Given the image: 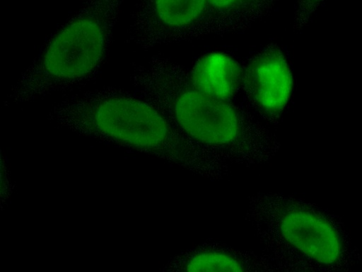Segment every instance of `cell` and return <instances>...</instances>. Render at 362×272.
Instances as JSON below:
<instances>
[{"label": "cell", "mask_w": 362, "mask_h": 272, "mask_svg": "<svg viewBox=\"0 0 362 272\" xmlns=\"http://www.w3.org/2000/svg\"><path fill=\"white\" fill-rule=\"evenodd\" d=\"M134 92L157 108L192 142L228 162L264 163L277 149L272 133L232 101L209 96L192 84L189 72L156 55L133 63Z\"/></svg>", "instance_id": "cell-1"}, {"label": "cell", "mask_w": 362, "mask_h": 272, "mask_svg": "<svg viewBox=\"0 0 362 272\" xmlns=\"http://www.w3.org/2000/svg\"><path fill=\"white\" fill-rule=\"evenodd\" d=\"M78 134L150 154L208 178H220L224 162L199 146L136 93L103 86L61 99L48 113Z\"/></svg>", "instance_id": "cell-2"}, {"label": "cell", "mask_w": 362, "mask_h": 272, "mask_svg": "<svg viewBox=\"0 0 362 272\" xmlns=\"http://www.w3.org/2000/svg\"><path fill=\"white\" fill-rule=\"evenodd\" d=\"M124 0H85L42 45L4 101H33L93 78L105 62Z\"/></svg>", "instance_id": "cell-3"}, {"label": "cell", "mask_w": 362, "mask_h": 272, "mask_svg": "<svg viewBox=\"0 0 362 272\" xmlns=\"http://www.w3.org/2000/svg\"><path fill=\"white\" fill-rule=\"evenodd\" d=\"M246 217L269 253L286 244L325 264L334 263L341 254L339 236L326 220L305 210L285 205L276 195L252 196Z\"/></svg>", "instance_id": "cell-4"}, {"label": "cell", "mask_w": 362, "mask_h": 272, "mask_svg": "<svg viewBox=\"0 0 362 272\" xmlns=\"http://www.w3.org/2000/svg\"><path fill=\"white\" fill-rule=\"evenodd\" d=\"M207 0H134L127 41L142 50L207 35Z\"/></svg>", "instance_id": "cell-5"}, {"label": "cell", "mask_w": 362, "mask_h": 272, "mask_svg": "<svg viewBox=\"0 0 362 272\" xmlns=\"http://www.w3.org/2000/svg\"><path fill=\"white\" fill-rule=\"evenodd\" d=\"M293 86L288 61L276 44L255 54L243 68L242 87L252 106L268 120H275L288 103Z\"/></svg>", "instance_id": "cell-6"}, {"label": "cell", "mask_w": 362, "mask_h": 272, "mask_svg": "<svg viewBox=\"0 0 362 272\" xmlns=\"http://www.w3.org/2000/svg\"><path fill=\"white\" fill-rule=\"evenodd\" d=\"M180 271H262L272 266V259H259L255 255L217 244H204L176 257L170 266Z\"/></svg>", "instance_id": "cell-7"}, {"label": "cell", "mask_w": 362, "mask_h": 272, "mask_svg": "<svg viewBox=\"0 0 362 272\" xmlns=\"http://www.w3.org/2000/svg\"><path fill=\"white\" fill-rule=\"evenodd\" d=\"M189 76L198 91L218 99L231 101L242 86L243 68L232 57L212 52L199 59Z\"/></svg>", "instance_id": "cell-8"}, {"label": "cell", "mask_w": 362, "mask_h": 272, "mask_svg": "<svg viewBox=\"0 0 362 272\" xmlns=\"http://www.w3.org/2000/svg\"><path fill=\"white\" fill-rule=\"evenodd\" d=\"M276 0H207V35L244 30L268 12Z\"/></svg>", "instance_id": "cell-9"}, {"label": "cell", "mask_w": 362, "mask_h": 272, "mask_svg": "<svg viewBox=\"0 0 362 272\" xmlns=\"http://www.w3.org/2000/svg\"><path fill=\"white\" fill-rule=\"evenodd\" d=\"M325 0H296L293 29L301 30L311 21Z\"/></svg>", "instance_id": "cell-10"}]
</instances>
